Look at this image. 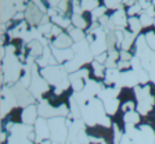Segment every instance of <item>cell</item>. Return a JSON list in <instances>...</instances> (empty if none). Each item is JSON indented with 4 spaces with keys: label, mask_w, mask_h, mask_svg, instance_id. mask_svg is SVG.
Segmentation results:
<instances>
[{
    "label": "cell",
    "mask_w": 155,
    "mask_h": 144,
    "mask_svg": "<svg viewBox=\"0 0 155 144\" xmlns=\"http://www.w3.org/2000/svg\"><path fill=\"white\" fill-rule=\"evenodd\" d=\"M82 111V119L89 128L96 125H101L105 128H111V119L108 118L104 108L103 101L97 99H91L89 102H86V105L81 108Z\"/></svg>",
    "instance_id": "1"
},
{
    "label": "cell",
    "mask_w": 155,
    "mask_h": 144,
    "mask_svg": "<svg viewBox=\"0 0 155 144\" xmlns=\"http://www.w3.org/2000/svg\"><path fill=\"white\" fill-rule=\"evenodd\" d=\"M125 136L132 139L134 144H155V129L147 123L140 126L125 125Z\"/></svg>",
    "instance_id": "2"
},
{
    "label": "cell",
    "mask_w": 155,
    "mask_h": 144,
    "mask_svg": "<svg viewBox=\"0 0 155 144\" xmlns=\"http://www.w3.org/2000/svg\"><path fill=\"white\" fill-rule=\"evenodd\" d=\"M22 65L18 57L14 54H7L6 58L3 60V78L7 82H17L21 79V74H22Z\"/></svg>",
    "instance_id": "3"
},
{
    "label": "cell",
    "mask_w": 155,
    "mask_h": 144,
    "mask_svg": "<svg viewBox=\"0 0 155 144\" xmlns=\"http://www.w3.org/2000/svg\"><path fill=\"white\" fill-rule=\"evenodd\" d=\"M48 128H50V139L51 141L65 144L69 136V130L67 129V119L62 116L48 119Z\"/></svg>",
    "instance_id": "4"
},
{
    "label": "cell",
    "mask_w": 155,
    "mask_h": 144,
    "mask_svg": "<svg viewBox=\"0 0 155 144\" xmlns=\"http://www.w3.org/2000/svg\"><path fill=\"white\" fill-rule=\"evenodd\" d=\"M40 75L43 76V79L47 82L48 85L53 86H60V85L67 80V71L64 67H58V65H48V67L43 68L40 71Z\"/></svg>",
    "instance_id": "5"
},
{
    "label": "cell",
    "mask_w": 155,
    "mask_h": 144,
    "mask_svg": "<svg viewBox=\"0 0 155 144\" xmlns=\"http://www.w3.org/2000/svg\"><path fill=\"white\" fill-rule=\"evenodd\" d=\"M31 71H32V82H31V93L33 97H40L43 93L48 92V83L43 79V76L40 75V71H38V64L31 65Z\"/></svg>",
    "instance_id": "6"
},
{
    "label": "cell",
    "mask_w": 155,
    "mask_h": 144,
    "mask_svg": "<svg viewBox=\"0 0 155 144\" xmlns=\"http://www.w3.org/2000/svg\"><path fill=\"white\" fill-rule=\"evenodd\" d=\"M11 90H13L14 96H15L17 105L18 107H24V108H26V107H29V105H33L32 102L35 101V97L32 96L31 92L26 90L25 86H22V85L19 83V82L14 85Z\"/></svg>",
    "instance_id": "7"
},
{
    "label": "cell",
    "mask_w": 155,
    "mask_h": 144,
    "mask_svg": "<svg viewBox=\"0 0 155 144\" xmlns=\"http://www.w3.org/2000/svg\"><path fill=\"white\" fill-rule=\"evenodd\" d=\"M33 130H35V135H36V143H42L43 140H48L50 139V128H48L47 119L39 116L38 121L33 125Z\"/></svg>",
    "instance_id": "8"
},
{
    "label": "cell",
    "mask_w": 155,
    "mask_h": 144,
    "mask_svg": "<svg viewBox=\"0 0 155 144\" xmlns=\"http://www.w3.org/2000/svg\"><path fill=\"white\" fill-rule=\"evenodd\" d=\"M25 18L26 22L31 24V25H40L43 18H45V14L38 8L35 3H28L25 10Z\"/></svg>",
    "instance_id": "9"
},
{
    "label": "cell",
    "mask_w": 155,
    "mask_h": 144,
    "mask_svg": "<svg viewBox=\"0 0 155 144\" xmlns=\"http://www.w3.org/2000/svg\"><path fill=\"white\" fill-rule=\"evenodd\" d=\"M139 83L137 80V76L133 71H125V72H120L119 75V79H118V86H122V87H136V85Z\"/></svg>",
    "instance_id": "10"
},
{
    "label": "cell",
    "mask_w": 155,
    "mask_h": 144,
    "mask_svg": "<svg viewBox=\"0 0 155 144\" xmlns=\"http://www.w3.org/2000/svg\"><path fill=\"white\" fill-rule=\"evenodd\" d=\"M36 115H39L38 114V107L29 105V107H26V108H24V111H22V123L24 125H28V126L35 125V122L38 121Z\"/></svg>",
    "instance_id": "11"
},
{
    "label": "cell",
    "mask_w": 155,
    "mask_h": 144,
    "mask_svg": "<svg viewBox=\"0 0 155 144\" xmlns=\"http://www.w3.org/2000/svg\"><path fill=\"white\" fill-rule=\"evenodd\" d=\"M51 51H53V55H54L55 61H58V62H64V61L69 62V61L75 57V53H74L72 49H64V50H60V49L53 47Z\"/></svg>",
    "instance_id": "12"
},
{
    "label": "cell",
    "mask_w": 155,
    "mask_h": 144,
    "mask_svg": "<svg viewBox=\"0 0 155 144\" xmlns=\"http://www.w3.org/2000/svg\"><path fill=\"white\" fill-rule=\"evenodd\" d=\"M0 11H2V22H6L7 19H13V17L15 15L14 13H17L14 3L11 2H2L0 3Z\"/></svg>",
    "instance_id": "13"
},
{
    "label": "cell",
    "mask_w": 155,
    "mask_h": 144,
    "mask_svg": "<svg viewBox=\"0 0 155 144\" xmlns=\"http://www.w3.org/2000/svg\"><path fill=\"white\" fill-rule=\"evenodd\" d=\"M110 19H111V22L114 24V26H116L118 29H123V25L127 24V19H126L123 7L119 10H116V11H114V13L110 15Z\"/></svg>",
    "instance_id": "14"
},
{
    "label": "cell",
    "mask_w": 155,
    "mask_h": 144,
    "mask_svg": "<svg viewBox=\"0 0 155 144\" xmlns=\"http://www.w3.org/2000/svg\"><path fill=\"white\" fill-rule=\"evenodd\" d=\"M72 40L69 35H65V33H61L58 38L54 39L53 42V47L54 49H60V50H64V49H71L72 46Z\"/></svg>",
    "instance_id": "15"
},
{
    "label": "cell",
    "mask_w": 155,
    "mask_h": 144,
    "mask_svg": "<svg viewBox=\"0 0 155 144\" xmlns=\"http://www.w3.org/2000/svg\"><path fill=\"white\" fill-rule=\"evenodd\" d=\"M104 104V108H105L107 115H115L118 108H119V100L118 99H108V100H104L103 101Z\"/></svg>",
    "instance_id": "16"
},
{
    "label": "cell",
    "mask_w": 155,
    "mask_h": 144,
    "mask_svg": "<svg viewBox=\"0 0 155 144\" xmlns=\"http://www.w3.org/2000/svg\"><path fill=\"white\" fill-rule=\"evenodd\" d=\"M123 122L125 125H130V126H136L140 122V114L136 111H129L123 114Z\"/></svg>",
    "instance_id": "17"
},
{
    "label": "cell",
    "mask_w": 155,
    "mask_h": 144,
    "mask_svg": "<svg viewBox=\"0 0 155 144\" xmlns=\"http://www.w3.org/2000/svg\"><path fill=\"white\" fill-rule=\"evenodd\" d=\"M28 49L31 50V55L32 57H42L43 51H45V46L39 42V40H32L28 45Z\"/></svg>",
    "instance_id": "18"
},
{
    "label": "cell",
    "mask_w": 155,
    "mask_h": 144,
    "mask_svg": "<svg viewBox=\"0 0 155 144\" xmlns=\"http://www.w3.org/2000/svg\"><path fill=\"white\" fill-rule=\"evenodd\" d=\"M51 22H55L61 28H69L71 25V19L67 17V14H62V13H57L54 17H51Z\"/></svg>",
    "instance_id": "19"
},
{
    "label": "cell",
    "mask_w": 155,
    "mask_h": 144,
    "mask_svg": "<svg viewBox=\"0 0 155 144\" xmlns=\"http://www.w3.org/2000/svg\"><path fill=\"white\" fill-rule=\"evenodd\" d=\"M123 35H125V38H123V42H122V45H120V49H122V51H129L130 47L133 46V43L136 42L134 40L136 35L132 32H127V31H125Z\"/></svg>",
    "instance_id": "20"
},
{
    "label": "cell",
    "mask_w": 155,
    "mask_h": 144,
    "mask_svg": "<svg viewBox=\"0 0 155 144\" xmlns=\"http://www.w3.org/2000/svg\"><path fill=\"white\" fill-rule=\"evenodd\" d=\"M71 22L74 24V28L82 29V31H83V28H86L87 26L86 18H84L83 15H78V14H74V15L71 17Z\"/></svg>",
    "instance_id": "21"
},
{
    "label": "cell",
    "mask_w": 155,
    "mask_h": 144,
    "mask_svg": "<svg viewBox=\"0 0 155 144\" xmlns=\"http://www.w3.org/2000/svg\"><path fill=\"white\" fill-rule=\"evenodd\" d=\"M68 31H69V36H71V39L74 40L75 43L82 42V40H84V39H86V36H84V33H83V31H82V29L68 28Z\"/></svg>",
    "instance_id": "22"
},
{
    "label": "cell",
    "mask_w": 155,
    "mask_h": 144,
    "mask_svg": "<svg viewBox=\"0 0 155 144\" xmlns=\"http://www.w3.org/2000/svg\"><path fill=\"white\" fill-rule=\"evenodd\" d=\"M127 24H129V28L132 31V33H139L140 29L143 28L141 22H140V18H136V17H130L127 19Z\"/></svg>",
    "instance_id": "23"
},
{
    "label": "cell",
    "mask_w": 155,
    "mask_h": 144,
    "mask_svg": "<svg viewBox=\"0 0 155 144\" xmlns=\"http://www.w3.org/2000/svg\"><path fill=\"white\" fill-rule=\"evenodd\" d=\"M91 68H93V74L96 78H105V67L101 64H98V62H96V61H93L91 62Z\"/></svg>",
    "instance_id": "24"
},
{
    "label": "cell",
    "mask_w": 155,
    "mask_h": 144,
    "mask_svg": "<svg viewBox=\"0 0 155 144\" xmlns=\"http://www.w3.org/2000/svg\"><path fill=\"white\" fill-rule=\"evenodd\" d=\"M81 6H82V10H83V11L93 13L94 10L100 6V4H98V2H96V0H90V2L84 0V2H81Z\"/></svg>",
    "instance_id": "25"
},
{
    "label": "cell",
    "mask_w": 155,
    "mask_h": 144,
    "mask_svg": "<svg viewBox=\"0 0 155 144\" xmlns=\"http://www.w3.org/2000/svg\"><path fill=\"white\" fill-rule=\"evenodd\" d=\"M105 11H107V7L105 6H98L96 10H94L93 13H91V18L93 19H100L103 15H105Z\"/></svg>",
    "instance_id": "26"
},
{
    "label": "cell",
    "mask_w": 155,
    "mask_h": 144,
    "mask_svg": "<svg viewBox=\"0 0 155 144\" xmlns=\"http://www.w3.org/2000/svg\"><path fill=\"white\" fill-rule=\"evenodd\" d=\"M145 42L148 45V47L155 53V32H148L145 35Z\"/></svg>",
    "instance_id": "27"
},
{
    "label": "cell",
    "mask_w": 155,
    "mask_h": 144,
    "mask_svg": "<svg viewBox=\"0 0 155 144\" xmlns=\"http://www.w3.org/2000/svg\"><path fill=\"white\" fill-rule=\"evenodd\" d=\"M104 6L107 7V8H111V10H119L123 7V4H120L119 2H116V0H112V2H110V0H105V3H104Z\"/></svg>",
    "instance_id": "28"
},
{
    "label": "cell",
    "mask_w": 155,
    "mask_h": 144,
    "mask_svg": "<svg viewBox=\"0 0 155 144\" xmlns=\"http://www.w3.org/2000/svg\"><path fill=\"white\" fill-rule=\"evenodd\" d=\"M140 22H141L143 26L154 25V18H151V17H148V15H145V14L143 13L141 17H140Z\"/></svg>",
    "instance_id": "29"
},
{
    "label": "cell",
    "mask_w": 155,
    "mask_h": 144,
    "mask_svg": "<svg viewBox=\"0 0 155 144\" xmlns=\"http://www.w3.org/2000/svg\"><path fill=\"white\" fill-rule=\"evenodd\" d=\"M140 11H141V7H140L139 3H136L134 6H132V7H129V8H127V14H129V15H132V17H134L136 14L140 13Z\"/></svg>",
    "instance_id": "30"
},
{
    "label": "cell",
    "mask_w": 155,
    "mask_h": 144,
    "mask_svg": "<svg viewBox=\"0 0 155 144\" xmlns=\"http://www.w3.org/2000/svg\"><path fill=\"white\" fill-rule=\"evenodd\" d=\"M107 60H108V54H107V53H103V54L94 57V61H96V62H98V64H101V65L105 64Z\"/></svg>",
    "instance_id": "31"
},
{
    "label": "cell",
    "mask_w": 155,
    "mask_h": 144,
    "mask_svg": "<svg viewBox=\"0 0 155 144\" xmlns=\"http://www.w3.org/2000/svg\"><path fill=\"white\" fill-rule=\"evenodd\" d=\"M119 58H120V61H132L133 60V55L130 54L129 51H122V50H120Z\"/></svg>",
    "instance_id": "32"
},
{
    "label": "cell",
    "mask_w": 155,
    "mask_h": 144,
    "mask_svg": "<svg viewBox=\"0 0 155 144\" xmlns=\"http://www.w3.org/2000/svg\"><path fill=\"white\" fill-rule=\"evenodd\" d=\"M68 8H69V3H68V2H60V3H58V8L57 10H60V13L65 14Z\"/></svg>",
    "instance_id": "33"
},
{
    "label": "cell",
    "mask_w": 155,
    "mask_h": 144,
    "mask_svg": "<svg viewBox=\"0 0 155 144\" xmlns=\"http://www.w3.org/2000/svg\"><path fill=\"white\" fill-rule=\"evenodd\" d=\"M62 33V31H61V28L60 26H57V25H53V28H51V32H50V35L53 36V38H58V36Z\"/></svg>",
    "instance_id": "34"
},
{
    "label": "cell",
    "mask_w": 155,
    "mask_h": 144,
    "mask_svg": "<svg viewBox=\"0 0 155 144\" xmlns=\"http://www.w3.org/2000/svg\"><path fill=\"white\" fill-rule=\"evenodd\" d=\"M119 144H134V143H133V141H132V139H129V137H127V136H123V137H122V140H120V143Z\"/></svg>",
    "instance_id": "35"
},
{
    "label": "cell",
    "mask_w": 155,
    "mask_h": 144,
    "mask_svg": "<svg viewBox=\"0 0 155 144\" xmlns=\"http://www.w3.org/2000/svg\"><path fill=\"white\" fill-rule=\"evenodd\" d=\"M24 17H25V13H15V15L13 17L11 21H18V19H22Z\"/></svg>",
    "instance_id": "36"
},
{
    "label": "cell",
    "mask_w": 155,
    "mask_h": 144,
    "mask_svg": "<svg viewBox=\"0 0 155 144\" xmlns=\"http://www.w3.org/2000/svg\"><path fill=\"white\" fill-rule=\"evenodd\" d=\"M51 144H61V143H57V141H53Z\"/></svg>",
    "instance_id": "37"
}]
</instances>
